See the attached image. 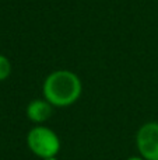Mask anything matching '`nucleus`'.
<instances>
[{
	"label": "nucleus",
	"mask_w": 158,
	"mask_h": 160,
	"mask_svg": "<svg viewBox=\"0 0 158 160\" xmlns=\"http://www.w3.org/2000/svg\"><path fill=\"white\" fill-rule=\"evenodd\" d=\"M81 80L72 70L59 69L49 73L44 80L42 93L53 107H69L74 104L81 96Z\"/></svg>",
	"instance_id": "1"
},
{
	"label": "nucleus",
	"mask_w": 158,
	"mask_h": 160,
	"mask_svg": "<svg viewBox=\"0 0 158 160\" xmlns=\"http://www.w3.org/2000/svg\"><path fill=\"white\" fill-rule=\"evenodd\" d=\"M27 146L41 160L55 158L60 150V139L53 129L45 125H35L27 135Z\"/></svg>",
	"instance_id": "2"
},
{
	"label": "nucleus",
	"mask_w": 158,
	"mask_h": 160,
	"mask_svg": "<svg viewBox=\"0 0 158 160\" xmlns=\"http://www.w3.org/2000/svg\"><path fill=\"white\" fill-rule=\"evenodd\" d=\"M139 153L146 160H158V122H146L136 133Z\"/></svg>",
	"instance_id": "3"
},
{
	"label": "nucleus",
	"mask_w": 158,
	"mask_h": 160,
	"mask_svg": "<svg viewBox=\"0 0 158 160\" xmlns=\"http://www.w3.org/2000/svg\"><path fill=\"white\" fill-rule=\"evenodd\" d=\"M53 105L45 98H36L30 101L27 105V117L31 122L36 125H42L52 117Z\"/></svg>",
	"instance_id": "4"
},
{
	"label": "nucleus",
	"mask_w": 158,
	"mask_h": 160,
	"mask_svg": "<svg viewBox=\"0 0 158 160\" xmlns=\"http://www.w3.org/2000/svg\"><path fill=\"white\" fill-rule=\"evenodd\" d=\"M11 75V62L7 56L0 53V82L8 79Z\"/></svg>",
	"instance_id": "5"
},
{
	"label": "nucleus",
	"mask_w": 158,
	"mask_h": 160,
	"mask_svg": "<svg viewBox=\"0 0 158 160\" xmlns=\"http://www.w3.org/2000/svg\"><path fill=\"white\" fill-rule=\"evenodd\" d=\"M126 160H146V159H143L142 156H132V158H128Z\"/></svg>",
	"instance_id": "6"
},
{
	"label": "nucleus",
	"mask_w": 158,
	"mask_h": 160,
	"mask_svg": "<svg viewBox=\"0 0 158 160\" xmlns=\"http://www.w3.org/2000/svg\"><path fill=\"white\" fill-rule=\"evenodd\" d=\"M42 160H58V158L55 156V158H46V159H42Z\"/></svg>",
	"instance_id": "7"
}]
</instances>
